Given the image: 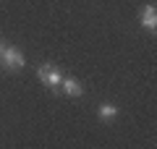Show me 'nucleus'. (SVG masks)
Instances as JSON below:
<instances>
[{
	"label": "nucleus",
	"mask_w": 157,
	"mask_h": 149,
	"mask_svg": "<svg viewBox=\"0 0 157 149\" xmlns=\"http://www.w3.org/2000/svg\"><path fill=\"white\" fill-rule=\"evenodd\" d=\"M37 76H39V81L45 84L47 89H60L63 73H60V68H58L55 63H42V66L37 68Z\"/></svg>",
	"instance_id": "obj_1"
},
{
	"label": "nucleus",
	"mask_w": 157,
	"mask_h": 149,
	"mask_svg": "<svg viewBox=\"0 0 157 149\" xmlns=\"http://www.w3.org/2000/svg\"><path fill=\"white\" fill-rule=\"evenodd\" d=\"M0 60H3V66H6L8 71H18V68H24V63H26V60H24V55H21V50L13 47V44H6Z\"/></svg>",
	"instance_id": "obj_2"
},
{
	"label": "nucleus",
	"mask_w": 157,
	"mask_h": 149,
	"mask_svg": "<svg viewBox=\"0 0 157 149\" xmlns=\"http://www.w3.org/2000/svg\"><path fill=\"white\" fill-rule=\"evenodd\" d=\"M60 89H63V94H68V97H81V94H84L81 81H78V78H73V76H63Z\"/></svg>",
	"instance_id": "obj_3"
},
{
	"label": "nucleus",
	"mask_w": 157,
	"mask_h": 149,
	"mask_svg": "<svg viewBox=\"0 0 157 149\" xmlns=\"http://www.w3.org/2000/svg\"><path fill=\"white\" fill-rule=\"evenodd\" d=\"M141 26L147 32H155L157 29V8L155 6H144V11H141Z\"/></svg>",
	"instance_id": "obj_4"
},
{
	"label": "nucleus",
	"mask_w": 157,
	"mask_h": 149,
	"mask_svg": "<svg viewBox=\"0 0 157 149\" xmlns=\"http://www.w3.org/2000/svg\"><path fill=\"white\" fill-rule=\"evenodd\" d=\"M97 115H100V120L110 123V120H115V118H118V107L110 105V102H102V105L97 107Z\"/></svg>",
	"instance_id": "obj_5"
},
{
	"label": "nucleus",
	"mask_w": 157,
	"mask_h": 149,
	"mask_svg": "<svg viewBox=\"0 0 157 149\" xmlns=\"http://www.w3.org/2000/svg\"><path fill=\"white\" fill-rule=\"evenodd\" d=\"M3 50H6V44H3V39H0V55H3Z\"/></svg>",
	"instance_id": "obj_6"
}]
</instances>
